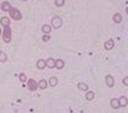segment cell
Instances as JSON below:
<instances>
[{"label":"cell","instance_id":"obj_18","mask_svg":"<svg viewBox=\"0 0 128 113\" xmlns=\"http://www.w3.org/2000/svg\"><path fill=\"white\" fill-rule=\"evenodd\" d=\"M78 88L80 90H88V85L84 82H80V83H78Z\"/></svg>","mask_w":128,"mask_h":113},{"label":"cell","instance_id":"obj_23","mask_svg":"<svg viewBox=\"0 0 128 113\" xmlns=\"http://www.w3.org/2000/svg\"><path fill=\"white\" fill-rule=\"evenodd\" d=\"M42 39H43V42H48V40L50 39L49 35H44V36H43V37H42Z\"/></svg>","mask_w":128,"mask_h":113},{"label":"cell","instance_id":"obj_2","mask_svg":"<svg viewBox=\"0 0 128 113\" xmlns=\"http://www.w3.org/2000/svg\"><path fill=\"white\" fill-rule=\"evenodd\" d=\"M8 12H10V16H11V18L13 20H20V19H22V13H20L19 10H17V8H11Z\"/></svg>","mask_w":128,"mask_h":113},{"label":"cell","instance_id":"obj_16","mask_svg":"<svg viewBox=\"0 0 128 113\" xmlns=\"http://www.w3.org/2000/svg\"><path fill=\"white\" fill-rule=\"evenodd\" d=\"M37 87L42 88V89H44L46 87H47V81H46V80H41V81L38 82V85H37Z\"/></svg>","mask_w":128,"mask_h":113},{"label":"cell","instance_id":"obj_22","mask_svg":"<svg viewBox=\"0 0 128 113\" xmlns=\"http://www.w3.org/2000/svg\"><path fill=\"white\" fill-rule=\"evenodd\" d=\"M19 80H20L22 82H25V81H26V76H25V74H19Z\"/></svg>","mask_w":128,"mask_h":113},{"label":"cell","instance_id":"obj_11","mask_svg":"<svg viewBox=\"0 0 128 113\" xmlns=\"http://www.w3.org/2000/svg\"><path fill=\"white\" fill-rule=\"evenodd\" d=\"M64 66H65V62L62 61L61 58H60V60H56V61H55V68H58V69H62V68H64Z\"/></svg>","mask_w":128,"mask_h":113},{"label":"cell","instance_id":"obj_6","mask_svg":"<svg viewBox=\"0 0 128 113\" xmlns=\"http://www.w3.org/2000/svg\"><path fill=\"white\" fill-rule=\"evenodd\" d=\"M0 7H1V10H2V11H5V12H8L12 8L11 5H10V2H7V1H4V2L1 4Z\"/></svg>","mask_w":128,"mask_h":113},{"label":"cell","instance_id":"obj_24","mask_svg":"<svg viewBox=\"0 0 128 113\" xmlns=\"http://www.w3.org/2000/svg\"><path fill=\"white\" fill-rule=\"evenodd\" d=\"M123 85L128 86V77H123Z\"/></svg>","mask_w":128,"mask_h":113},{"label":"cell","instance_id":"obj_17","mask_svg":"<svg viewBox=\"0 0 128 113\" xmlns=\"http://www.w3.org/2000/svg\"><path fill=\"white\" fill-rule=\"evenodd\" d=\"M49 85L52 86V87L56 86L58 85V79H56V77H50L49 79Z\"/></svg>","mask_w":128,"mask_h":113},{"label":"cell","instance_id":"obj_3","mask_svg":"<svg viewBox=\"0 0 128 113\" xmlns=\"http://www.w3.org/2000/svg\"><path fill=\"white\" fill-rule=\"evenodd\" d=\"M52 25H53V28L59 29L62 25V19L60 17H54L52 19Z\"/></svg>","mask_w":128,"mask_h":113},{"label":"cell","instance_id":"obj_10","mask_svg":"<svg viewBox=\"0 0 128 113\" xmlns=\"http://www.w3.org/2000/svg\"><path fill=\"white\" fill-rule=\"evenodd\" d=\"M36 66H37V68H38V69H44V68L47 67L46 61H43V60H38V61H37V63H36Z\"/></svg>","mask_w":128,"mask_h":113},{"label":"cell","instance_id":"obj_25","mask_svg":"<svg viewBox=\"0 0 128 113\" xmlns=\"http://www.w3.org/2000/svg\"><path fill=\"white\" fill-rule=\"evenodd\" d=\"M23 1H26V0H23Z\"/></svg>","mask_w":128,"mask_h":113},{"label":"cell","instance_id":"obj_20","mask_svg":"<svg viewBox=\"0 0 128 113\" xmlns=\"http://www.w3.org/2000/svg\"><path fill=\"white\" fill-rule=\"evenodd\" d=\"M85 96H86V99H88V100H92V99L95 98V93H94V92H88Z\"/></svg>","mask_w":128,"mask_h":113},{"label":"cell","instance_id":"obj_5","mask_svg":"<svg viewBox=\"0 0 128 113\" xmlns=\"http://www.w3.org/2000/svg\"><path fill=\"white\" fill-rule=\"evenodd\" d=\"M106 83L108 87H112L114 86V77L112 75H106Z\"/></svg>","mask_w":128,"mask_h":113},{"label":"cell","instance_id":"obj_9","mask_svg":"<svg viewBox=\"0 0 128 113\" xmlns=\"http://www.w3.org/2000/svg\"><path fill=\"white\" fill-rule=\"evenodd\" d=\"M46 64H47V67H49V68H55V60L48 58V60L46 61Z\"/></svg>","mask_w":128,"mask_h":113},{"label":"cell","instance_id":"obj_14","mask_svg":"<svg viewBox=\"0 0 128 113\" xmlns=\"http://www.w3.org/2000/svg\"><path fill=\"white\" fill-rule=\"evenodd\" d=\"M0 23H1V25H4V26H8V25H10V19L7 17H4V18H1Z\"/></svg>","mask_w":128,"mask_h":113},{"label":"cell","instance_id":"obj_26","mask_svg":"<svg viewBox=\"0 0 128 113\" xmlns=\"http://www.w3.org/2000/svg\"><path fill=\"white\" fill-rule=\"evenodd\" d=\"M0 34H1V30H0Z\"/></svg>","mask_w":128,"mask_h":113},{"label":"cell","instance_id":"obj_8","mask_svg":"<svg viewBox=\"0 0 128 113\" xmlns=\"http://www.w3.org/2000/svg\"><path fill=\"white\" fill-rule=\"evenodd\" d=\"M112 48H114V40H112V39L106 40V43H104V49H106V50H110V49H112Z\"/></svg>","mask_w":128,"mask_h":113},{"label":"cell","instance_id":"obj_15","mask_svg":"<svg viewBox=\"0 0 128 113\" xmlns=\"http://www.w3.org/2000/svg\"><path fill=\"white\" fill-rule=\"evenodd\" d=\"M52 31V26H49V25H43L42 26V32H44L46 35H48Z\"/></svg>","mask_w":128,"mask_h":113},{"label":"cell","instance_id":"obj_7","mask_svg":"<svg viewBox=\"0 0 128 113\" xmlns=\"http://www.w3.org/2000/svg\"><path fill=\"white\" fill-rule=\"evenodd\" d=\"M118 104H120V107H124V106H127L128 99L126 96H121V98L118 99Z\"/></svg>","mask_w":128,"mask_h":113},{"label":"cell","instance_id":"obj_1","mask_svg":"<svg viewBox=\"0 0 128 113\" xmlns=\"http://www.w3.org/2000/svg\"><path fill=\"white\" fill-rule=\"evenodd\" d=\"M11 35H12V30L10 29V26H5L4 31H2V38L6 43H10L11 40Z\"/></svg>","mask_w":128,"mask_h":113},{"label":"cell","instance_id":"obj_21","mask_svg":"<svg viewBox=\"0 0 128 113\" xmlns=\"http://www.w3.org/2000/svg\"><path fill=\"white\" fill-rule=\"evenodd\" d=\"M64 4H65V0H55V5L59 6V7H60V6H62Z\"/></svg>","mask_w":128,"mask_h":113},{"label":"cell","instance_id":"obj_13","mask_svg":"<svg viewBox=\"0 0 128 113\" xmlns=\"http://www.w3.org/2000/svg\"><path fill=\"white\" fill-rule=\"evenodd\" d=\"M110 105H112V108H118L120 107V104H118V99H112V101H110Z\"/></svg>","mask_w":128,"mask_h":113},{"label":"cell","instance_id":"obj_19","mask_svg":"<svg viewBox=\"0 0 128 113\" xmlns=\"http://www.w3.org/2000/svg\"><path fill=\"white\" fill-rule=\"evenodd\" d=\"M6 60H7V55H6L5 52L0 51V62H5Z\"/></svg>","mask_w":128,"mask_h":113},{"label":"cell","instance_id":"obj_4","mask_svg":"<svg viewBox=\"0 0 128 113\" xmlns=\"http://www.w3.org/2000/svg\"><path fill=\"white\" fill-rule=\"evenodd\" d=\"M28 87L30 90H36L37 89V83H36V81L32 79H30L28 81Z\"/></svg>","mask_w":128,"mask_h":113},{"label":"cell","instance_id":"obj_12","mask_svg":"<svg viewBox=\"0 0 128 113\" xmlns=\"http://www.w3.org/2000/svg\"><path fill=\"white\" fill-rule=\"evenodd\" d=\"M112 20L115 23H121L122 22V16H121L120 13H115L114 17H112Z\"/></svg>","mask_w":128,"mask_h":113}]
</instances>
